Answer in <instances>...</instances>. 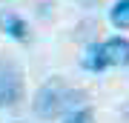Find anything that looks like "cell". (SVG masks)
<instances>
[{
    "label": "cell",
    "instance_id": "obj_1",
    "mask_svg": "<svg viewBox=\"0 0 129 123\" xmlns=\"http://www.w3.org/2000/svg\"><path fill=\"white\" fill-rule=\"evenodd\" d=\"M83 100H86L83 92L66 86L63 77H52V80H46L35 92L32 109H35L37 117L52 120V117H57V114H72V112L83 109Z\"/></svg>",
    "mask_w": 129,
    "mask_h": 123
},
{
    "label": "cell",
    "instance_id": "obj_2",
    "mask_svg": "<svg viewBox=\"0 0 129 123\" xmlns=\"http://www.w3.org/2000/svg\"><path fill=\"white\" fill-rule=\"evenodd\" d=\"M23 100V77L12 63H0V109Z\"/></svg>",
    "mask_w": 129,
    "mask_h": 123
},
{
    "label": "cell",
    "instance_id": "obj_3",
    "mask_svg": "<svg viewBox=\"0 0 129 123\" xmlns=\"http://www.w3.org/2000/svg\"><path fill=\"white\" fill-rule=\"evenodd\" d=\"M0 32L9 34L12 40H29V23L12 9H0Z\"/></svg>",
    "mask_w": 129,
    "mask_h": 123
},
{
    "label": "cell",
    "instance_id": "obj_4",
    "mask_svg": "<svg viewBox=\"0 0 129 123\" xmlns=\"http://www.w3.org/2000/svg\"><path fill=\"white\" fill-rule=\"evenodd\" d=\"M103 55L109 60V66H129V40L126 37L103 40Z\"/></svg>",
    "mask_w": 129,
    "mask_h": 123
},
{
    "label": "cell",
    "instance_id": "obj_5",
    "mask_svg": "<svg viewBox=\"0 0 129 123\" xmlns=\"http://www.w3.org/2000/svg\"><path fill=\"white\" fill-rule=\"evenodd\" d=\"M83 69H89V72H103L106 66H109V60L103 55V43H92L86 49V55H83Z\"/></svg>",
    "mask_w": 129,
    "mask_h": 123
},
{
    "label": "cell",
    "instance_id": "obj_6",
    "mask_svg": "<svg viewBox=\"0 0 129 123\" xmlns=\"http://www.w3.org/2000/svg\"><path fill=\"white\" fill-rule=\"evenodd\" d=\"M109 20L115 29H129V0H118L109 9Z\"/></svg>",
    "mask_w": 129,
    "mask_h": 123
},
{
    "label": "cell",
    "instance_id": "obj_7",
    "mask_svg": "<svg viewBox=\"0 0 129 123\" xmlns=\"http://www.w3.org/2000/svg\"><path fill=\"white\" fill-rule=\"evenodd\" d=\"M63 123H95V112L89 109V106H83V109L72 112V114H66V120H63Z\"/></svg>",
    "mask_w": 129,
    "mask_h": 123
}]
</instances>
